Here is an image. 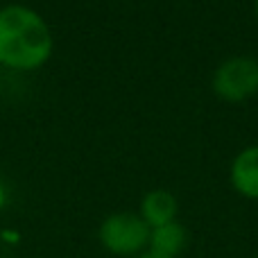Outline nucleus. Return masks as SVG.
Returning <instances> with one entry per match:
<instances>
[{
  "label": "nucleus",
  "instance_id": "nucleus-1",
  "mask_svg": "<svg viewBox=\"0 0 258 258\" xmlns=\"http://www.w3.org/2000/svg\"><path fill=\"white\" fill-rule=\"evenodd\" d=\"M52 52V30L34 7L21 3L0 7V66L32 73L45 66Z\"/></svg>",
  "mask_w": 258,
  "mask_h": 258
},
{
  "label": "nucleus",
  "instance_id": "nucleus-2",
  "mask_svg": "<svg viewBox=\"0 0 258 258\" xmlns=\"http://www.w3.org/2000/svg\"><path fill=\"white\" fill-rule=\"evenodd\" d=\"M98 240L104 251L118 258H136L147 251L150 245V227L138 213L120 211L111 213L100 222Z\"/></svg>",
  "mask_w": 258,
  "mask_h": 258
},
{
  "label": "nucleus",
  "instance_id": "nucleus-3",
  "mask_svg": "<svg viewBox=\"0 0 258 258\" xmlns=\"http://www.w3.org/2000/svg\"><path fill=\"white\" fill-rule=\"evenodd\" d=\"M213 91L220 100L238 104L258 93V61L251 57H231L213 73Z\"/></svg>",
  "mask_w": 258,
  "mask_h": 258
},
{
  "label": "nucleus",
  "instance_id": "nucleus-4",
  "mask_svg": "<svg viewBox=\"0 0 258 258\" xmlns=\"http://www.w3.org/2000/svg\"><path fill=\"white\" fill-rule=\"evenodd\" d=\"M231 186L245 200L258 202V145L236 154L231 163Z\"/></svg>",
  "mask_w": 258,
  "mask_h": 258
},
{
  "label": "nucleus",
  "instance_id": "nucleus-5",
  "mask_svg": "<svg viewBox=\"0 0 258 258\" xmlns=\"http://www.w3.org/2000/svg\"><path fill=\"white\" fill-rule=\"evenodd\" d=\"M177 213H179L177 197L170 190H165V188H154V190L145 192V197L141 200V211H138V215L145 220V224L150 229L174 222Z\"/></svg>",
  "mask_w": 258,
  "mask_h": 258
},
{
  "label": "nucleus",
  "instance_id": "nucleus-6",
  "mask_svg": "<svg viewBox=\"0 0 258 258\" xmlns=\"http://www.w3.org/2000/svg\"><path fill=\"white\" fill-rule=\"evenodd\" d=\"M186 247H188V231L179 220L150 229L147 251H154V254L165 258H179Z\"/></svg>",
  "mask_w": 258,
  "mask_h": 258
},
{
  "label": "nucleus",
  "instance_id": "nucleus-7",
  "mask_svg": "<svg viewBox=\"0 0 258 258\" xmlns=\"http://www.w3.org/2000/svg\"><path fill=\"white\" fill-rule=\"evenodd\" d=\"M5 204H7V188H5V181H3V177H0V213H3Z\"/></svg>",
  "mask_w": 258,
  "mask_h": 258
},
{
  "label": "nucleus",
  "instance_id": "nucleus-8",
  "mask_svg": "<svg viewBox=\"0 0 258 258\" xmlns=\"http://www.w3.org/2000/svg\"><path fill=\"white\" fill-rule=\"evenodd\" d=\"M136 258H165V256H159V254H154V251H143V254Z\"/></svg>",
  "mask_w": 258,
  "mask_h": 258
},
{
  "label": "nucleus",
  "instance_id": "nucleus-9",
  "mask_svg": "<svg viewBox=\"0 0 258 258\" xmlns=\"http://www.w3.org/2000/svg\"><path fill=\"white\" fill-rule=\"evenodd\" d=\"M254 12H256V18H258V0H254Z\"/></svg>",
  "mask_w": 258,
  "mask_h": 258
}]
</instances>
